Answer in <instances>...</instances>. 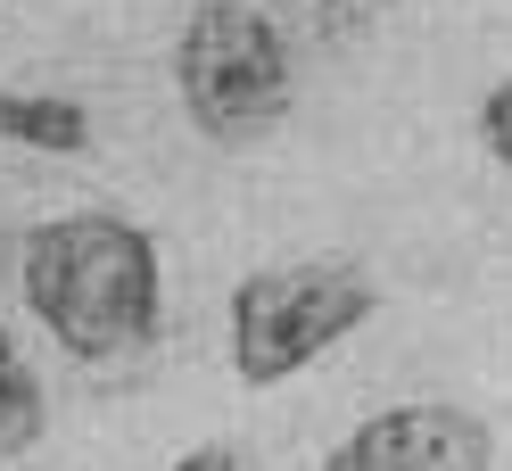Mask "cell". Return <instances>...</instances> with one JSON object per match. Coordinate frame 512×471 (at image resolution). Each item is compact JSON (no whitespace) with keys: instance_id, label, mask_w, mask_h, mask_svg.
Here are the masks:
<instances>
[{"instance_id":"7a4b0ae2","label":"cell","mask_w":512,"mask_h":471,"mask_svg":"<svg viewBox=\"0 0 512 471\" xmlns=\"http://www.w3.org/2000/svg\"><path fill=\"white\" fill-rule=\"evenodd\" d=\"M174 91L207 141H223V149L265 141V133H281V116L298 100L290 34L256 0H199L174 34Z\"/></svg>"},{"instance_id":"6da1fadb","label":"cell","mask_w":512,"mask_h":471,"mask_svg":"<svg viewBox=\"0 0 512 471\" xmlns=\"http://www.w3.org/2000/svg\"><path fill=\"white\" fill-rule=\"evenodd\" d=\"M25 306L42 331L83 364L141 356L166 314V265L157 240L116 207H75L25 240Z\"/></svg>"},{"instance_id":"8992f818","label":"cell","mask_w":512,"mask_h":471,"mask_svg":"<svg viewBox=\"0 0 512 471\" xmlns=\"http://www.w3.org/2000/svg\"><path fill=\"white\" fill-rule=\"evenodd\" d=\"M42 422H50V397H42L34 372H25L9 323H0V455H25L42 438Z\"/></svg>"},{"instance_id":"9c48e42d","label":"cell","mask_w":512,"mask_h":471,"mask_svg":"<svg viewBox=\"0 0 512 471\" xmlns=\"http://www.w3.org/2000/svg\"><path fill=\"white\" fill-rule=\"evenodd\" d=\"M166 471H240V455H232V447H190V455H174Z\"/></svg>"},{"instance_id":"3957f363","label":"cell","mask_w":512,"mask_h":471,"mask_svg":"<svg viewBox=\"0 0 512 471\" xmlns=\"http://www.w3.org/2000/svg\"><path fill=\"white\" fill-rule=\"evenodd\" d=\"M372 273L347 257H306V265H265L232 290V372L248 389H273L331 356L347 331L372 323Z\"/></svg>"},{"instance_id":"52a82bcc","label":"cell","mask_w":512,"mask_h":471,"mask_svg":"<svg viewBox=\"0 0 512 471\" xmlns=\"http://www.w3.org/2000/svg\"><path fill=\"white\" fill-rule=\"evenodd\" d=\"M380 0H265V17L281 25L290 42H347V34H364Z\"/></svg>"},{"instance_id":"277c9868","label":"cell","mask_w":512,"mask_h":471,"mask_svg":"<svg viewBox=\"0 0 512 471\" xmlns=\"http://www.w3.org/2000/svg\"><path fill=\"white\" fill-rule=\"evenodd\" d=\"M323 471H496V430L471 405H389L339 438Z\"/></svg>"},{"instance_id":"5b68a950","label":"cell","mask_w":512,"mask_h":471,"mask_svg":"<svg viewBox=\"0 0 512 471\" xmlns=\"http://www.w3.org/2000/svg\"><path fill=\"white\" fill-rule=\"evenodd\" d=\"M0 133L17 149H42V157H83L91 149V116L67 91H0Z\"/></svg>"},{"instance_id":"ba28073f","label":"cell","mask_w":512,"mask_h":471,"mask_svg":"<svg viewBox=\"0 0 512 471\" xmlns=\"http://www.w3.org/2000/svg\"><path fill=\"white\" fill-rule=\"evenodd\" d=\"M479 141H488V157L512 174V75L488 91V100H479Z\"/></svg>"}]
</instances>
